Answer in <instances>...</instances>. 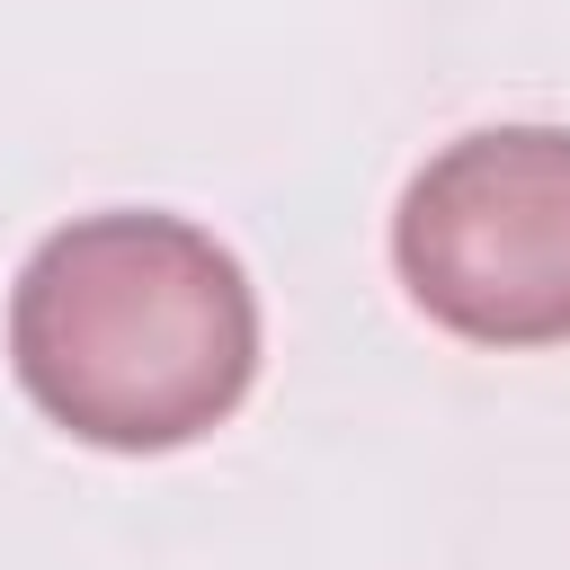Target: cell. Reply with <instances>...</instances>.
I'll use <instances>...</instances> for the list:
<instances>
[{"mask_svg": "<svg viewBox=\"0 0 570 570\" xmlns=\"http://www.w3.org/2000/svg\"><path fill=\"white\" fill-rule=\"evenodd\" d=\"M9 365L27 401L80 445H196L240 410L258 374L249 267L187 214H71L27 249L9 285Z\"/></svg>", "mask_w": 570, "mask_h": 570, "instance_id": "1", "label": "cell"}, {"mask_svg": "<svg viewBox=\"0 0 570 570\" xmlns=\"http://www.w3.org/2000/svg\"><path fill=\"white\" fill-rule=\"evenodd\" d=\"M410 303L472 347L570 338V125H481L428 151L392 205Z\"/></svg>", "mask_w": 570, "mask_h": 570, "instance_id": "2", "label": "cell"}]
</instances>
